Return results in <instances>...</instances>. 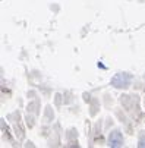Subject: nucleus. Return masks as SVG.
Here are the masks:
<instances>
[{
  "label": "nucleus",
  "instance_id": "nucleus-1",
  "mask_svg": "<svg viewBox=\"0 0 145 148\" xmlns=\"http://www.w3.org/2000/svg\"><path fill=\"white\" fill-rule=\"evenodd\" d=\"M131 81H132V76L129 73L120 72V73H116L111 78V85L116 87V88H128L131 85Z\"/></svg>",
  "mask_w": 145,
  "mask_h": 148
},
{
  "label": "nucleus",
  "instance_id": "nucleus-2",
  "mask_svg": "<svg viewBox=\"0 0 145 148\" xmlns=\"http://www.w3.org/2000/svg\"><path fill=\"white\" fill-rule=\"evenodd\" d=\"M123 144V136L119 131H113L109 135V145L110 147H120Z\"/></svg>",
  "mask_w": 145,
  "mask_h": 148
},
{
  "label": "nucleus",
  "instance_id": "nucleus-3",
  "mask_svg": "<svg viewBox=\"0 0 145 148\" xmlns=\"http://www.w3.org/2000/svg\"><path fill=\"white\" fill-rule=\"evenodd\" d=\"M139 147H145V132H142L139 136Z\"/></svg>",
  "mask_w": 145,
  "mask_h": 148
}]
</instances>
